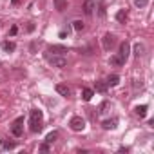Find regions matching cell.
<instances>
[{"label": "cell", "instance_id": "cell-24", "mask_svg": "<svg viewBox=\"0 0 154 154\" xmlns=\"http://www.w3.org/2000/svg\"><path fill=\"white\" fill-rule=\"evenodd\" d=\"M107 109H109V102H103V103L100 105V111H98V112L103 114V112H107Z\"/></svg>", "mask_w": 154, "mask_h": 154}, {"label": "cell", "instance_id": "cell-21", "mask_svg": "<svg viewBox=\"0 0 154 154\" xmlns=\"http://www.w3.org/2000/svg\"><path fill=\"white\" fill-rule=\"evenodd\" d=\"M111 63H112V65H123L125 62H123L118 54H114V56H111Z\"/></svg>", "mask_w": 154, "mask_h": 154}, {"label": "cell", "instance_id": "cell-12", "mask_svg": "<svg viewBox=\"0 0 154 154\" xmlns=\"http://www.w3.org/2000/svg\"><path fill=\"white\" fill-rule=\"evenodd\" d=\"M54 9L56 11H65L67 9V0H54Z\"/></svg>", "mask_w": 154, "mask_h": 154}, {"label": "cell", "instance_id": "cell-7", "mask_svg": "<svg viewBox=\"0 0 154 154\" xmlns=\"http://www.w3.org/2000/svg\"><path fill=\"white\" fill-rule=\"evenodd\" d=\"M94 8H96L94 0H85V2H84V13H85L87 17H91V15L94 13Z\"/></svg>", "mask_w": 154, "mask_h": 154}, {"label": "cell", "instance_id": "cell-4", "mask_svg": "<svg viewBox=\"0 0 154 154\" xmlns=\"http://www.w3.org/2000/svg\"><path fill=\"white\" fill-rule=\"evenodd\" d=\"M102 44H103V49H105V51H111V49L114 47V44H116V36H114L112 33H105Z\"/></svg>", "mask_w": 154, "mask_h": 154}, {"label": "cell", "instance_id": "cell-26", "mask_svg": "<svg viewBox=\"0 0 154 154\" xmlns=\"http://www.w3.org/2000/svg\"><path fill=\"white\" fill-rule=\"evenodd\" d=\"M17 31H18V27H17V26H13V27L9 29V35H11V36H15V35H17Z\"/></svg>", "mask_w": 154, "mask_h": 154}, {"label": "cell", "instance_id": "cell-30", "mask_svg": "<svg viewBox=\"0 0 154 154\" xmlns=\"http://www.w3.org/2000/svg\"><path fill=\"white\" fill-rule=\"evenodd\" d=\"M0 65H2V63H0Z\"/></svg>", "mask_w": 154, "mask_h": 154}, {"label": "cell", "instance_id": "cell-16", "mask_svg": "<svg viewBox=\"0 0 154 154\" xmlns=\"http://www.w3.org/2000/svg\"><path fill=\"white\" fill-rule=\"evenodd\" d=\"M93 96H94V91H93V89H84V91H82V98H84V102H89Z\"/></svg>", "mask_w": 154, "mask_h": 154}, {"label": "cell", "instance_id": "cell-22", "mask_svg": "<svg viewBox=\"0 0 154 154\" xmlns=\"http://www.w3.org/2000/svg\"><path fill=\"white\" fill-rule=\"evenodd\" d=\"M56 138H58V132H49V134H47V138H45V141L51 145V143H54V141H56Z\"/></svg>", "mask_w": 154, "mask_h": 154}, {"label": "cell", "instance_id": "cell-19", "mask_svg": "<svg viewBox=\"0 0 154 154\" xmlns=\"http://www.w3.org/2000/svg\"><path fill=\"white\" fill-rule=\"evenodd\" d=\"M96 91L98 93H107V82H96Z\"/></svg>", "mask_w": 154, "mask_h": 154}, {"label": "cell", "instance_id": "cell-10", "mask_svg": "<svg viewBox=\"0 0 154 154\" xmlns=\"http://www.w3.org/2000/svg\"><path fill=\"white\" fill-rule=\"evenodd\" d=\"M2 49H4V53H13L17 49V44L11 40H6V42H2Z\"/></svg>", "mask_w": 154, "mask_h": 154}, {"label": "cell", "instance_id": "cell-6", "mask_svg": "<svg viewBox=\"0 0 154 154\" xmlns=\"http://www.w3.org/2000/svg\"><path fill=\"white\" fill-rule=\"evenodd\" d=\"M129 53H131V45H129V42H122V44H120V53H118V56L125 62V60L129 58Z\"/></svg>", "mask_w": 154, "mask_h": 154}, {"label": "cell", "instance_id": "cell-20", "mask_svg": "<svg viewBox=\"0 0 154 154\" xmlns=\"http://www.w3.org/2000/svg\"><path fill=\"white\" fill-rule=\"evenodd\" d=\"M84 27H85V26H84L82 20H74V22H72V29H74V31H82Z\"/></svg>", "mask_w": 154, "mask_h": 154}, {"label": "cell", "instance_id": "cell-9", "mask_svg": "<svg viewBox=\"0 0 154 154\" xmlns=\"http://www.w3.org/2000/svg\"><path fill=\"white\" fill-rule=\"evenodd\" d=\"M56 93H58V94H62V96H65V98H67V96H71V89H69L65 84H58V85H56Z\"/></svg>", "mask_w": 154, "mask_h": 154}, {"label": "cell", "instance_id": "cell-28", "mask_svg": "<svg viewBox=\"0 0 154 154\" xmlns=\"http://www.w3.org/2000/svg\"><path fill=\"white\" fill-rule=\"evenodd\" d=\"M35 51H36V42L31 44V53H35Z\"/></svg>", "mask_w": 154, "mask_h": 154}, {"label": "cell", "instance_id": "cell-13", "mask_svg": "<svg viewBox=\"0 0 154 154\" xmlns=\"http://www.w3.org/2000/svg\"><path fill=\"white\" fill-rule=\"evenodd\" d=\"M15 147H17V143H15V141H6V140L0 141V150H4V149L11 150V149H15Z\"/></svg>", "mask_w": 154, "mask_h": 154}, {"label": "cell", "instance_id": "cell-17", "mask_svg": "<svg viewBox=\"0 0 154 154\" xmlns=\"http://www.w3.org/2000/svg\"><path fill=\"white\" fill-rule=\"evenodd\" d=\"M134 112H136L140 118H145V116H147V105H138V107L134 109Z\"/></svg>", "mask_w": 154, "mask_h": 154}, {"label": "cell", "instance_id": "cell-3", "mask_svg": "<svg viewBox=\"0 0 154 154\" xmlns=\"http://www.w3.org/2000/svg\"><path fill=\"white\" fill-rule=\"evenodd\" d=\"M69 125H71V129H72L74 132H80V131L85 129V120H84L82 116H72L71 122H69Z\"/></svg>", "mask_w": 154, "mask_h": 154}, {"label": "cell", "instance_id": "cell-25", "mask_svg": "<svg viewBox=\"0 0 154 154\" xmlns=\"http://www.w3.org/2000/svg\"><path fill=\"white\" fill-rule=\"evenodd\" d=\"M40 150H42V152H47V150H49V143H47V141L42 143V145H40Z\"/></svg>", "mask_w": 154, "mask_h": 154}, {"label": "cell", "instance_id": "cell-11", "mask_svg": "<svg viewBox=\"0 0 154 154\" xmlns=\"http://www.w3.org/2000/svg\"><path fill=\"white\" fill-rule=\"evenodd\" d=\"M116 123H118V120H116V118H112V120H105L102 125H103V129H105V131H111V129H116Z\"/></svg>", "mask_w": 154, "mask_h": 154}, {"label": "cell", "instance_id": "cell-8", "mask_svg": "<svg viewBox=\"0 0 154 154\" xmlns=\"http://www.w3.org/2000/svg\"><path fill=\"white\" fill-rule=\"evenodd\" d=\"M47 53H53V54H63V53H67V47H63V45H49Z\"/></svg>", "mask_w": 154, "mask_h": 154}, {"label": "cell", "instance_id": "cell-5", "mask_svg": "<svg viewBox=\"0 0 154 154\" xmlns=\"http://www.w3.org/2000/svg\"><path fill=\"white\" fill-rule=\"evenodd\" d=\"M11 132H13V136H22L24 134V118H17L15 120V123L11 125Z\"/></svg>", "mask_w": 154, "mask_h": 154}, {"label": "cell", "instance_id": "cell-18", "mask_svg": "<svg viewBox=\"0 0 154 154\" xmlns=\"http://www.w3.org/2000/svg\"><path fill=\"white\" fill-rule=\"evenodd\" d=\"M116 20H118L120 24H125V20H127V13H125V9H120V11L116 13Z\"/></svg>", "mask_w": 154, "mask_h": 154}, {"label": "cell", "instance_id": "cell-23", "mask_svg": "<svg viewBox=\"0 0 154 154\" xmlns=\"http://www.w3.org/2000/svg\"><path fill=\"white\" fill-rule=\"evenodd\" d=\"M134 4H136V8H145L149 4V0H134Z\"/></svg>", "mask_w": 154, "mask_h": 154}, {"label": "cell", "instance_id": "cell-14", "mask_svg": "<svg viewBox=\"0 0 154 154\" xmlns=\"http://www.w3.org/2000/svg\"><path fill=\"white\" fill-rule=\"evenodd\" d=\"M118 84H120V76H118V74H111L109 78H107V85L114 87V85H118Z\"/></svg>", "mask_w": 154, "mask_h": 154}, {"label": "cell", "instance_id": "cell-29", "mask_svg": "<svg viewBox=\"0 0 154 154\" xmlns=\"http://www.w3.org/2000/svg\"><path fill=\"white\" fill-rule=\"evenodd\" d=\"M11 4H13V6H18V4H20V0H11Z\"/></svg>", "mask_w": 154, "mask_h": 154}, {"label": "cell", "instance_id": "cell-15", "mask_svg": "<svg viewBox=\"0 0 154 154\" xmlns=\"http://www.w3.org/2000/svg\"><path fill=\"white\" fill-rule=\"evenodd\" d=\"M143 53H145V45L138 42V44L134 45V54H136V56L140 58V56H143Z\"/></svg>", "mask_w": 154, "mask_h": 154}, {"label": "cell", "instance_id": "cell-27", "mask_svg": "<svg viewBox=\"0 0 154 154\" xmlns=\"http://www.w3.org/2000/svg\"><path fill=\"white\" fill-rule=\"evenodd\" d=\"M27 31H29V33H31V31H35V24H33V22H29V24H27Z\"/></svg>", "mask_w": 154, "mask_h": 154}, {"label": "cell", "instance_id": "cell-2", "mask_svg": "<svg viewBox=\"0 0 154 154\" xmlns=\"http://www.w3.org/2000/svg\"><path fill=\"white\" fill-rule=\"evenodd\" d=\"M47 60H49V63L53 67H58V69L67 67V58L63 54H53V56H47Z\"/></svg>", "mask_w": 154, "mask_h": 154}, {"label": "cell", "instance_id": "cell-1", "mask_svg": "<svg viewBox=\"0 0 154 154\" xmlns=\"http://www.w3.org/2000/svg\"><path fill=\"white\" fill-rule=\"evenodd\" d=\"M29 129H31V132H40L44 129V125H42V111H38V109L31 111V114H29Z\"/></svg>", "mask_w": 154, "mask_h": 154}]
</instances>
